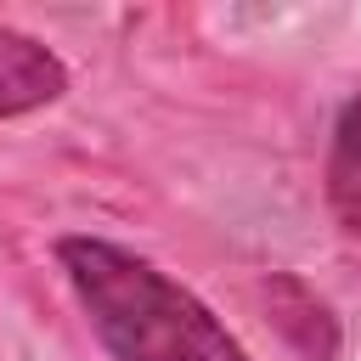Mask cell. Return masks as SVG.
Here are the masks:
<instances>
[{"label": "cell", "mask_w": 361, "mask_h": 361, "mask_svg": "<svg viewBox=\"0 0 361 361\" xmlns=\"http://www.w3.org/2000/svg\"><path fill=\"white\" fill-rule=\"evenodd\" d=\"M56 259L113 361H254L226 322L152 259L107 237H62Z\"/></svg>", "instance_id": "obj_1"}, {"label": "cell", "mask_w": 361, "mask_h": 361, "mask_svg": "<svg viewBox=\"0 0 361 361\" xmlns=\"http://www.w3.org/2000/svg\"><path fill=\"white\" fill-rule=\"evenodd\" d=\"M327 203L350 243H361V90L344 102L327 147Z\"/></svg>", "instance_id": "obj_3"}, {"label": "cell", "mask_w": 361, "mask_h": 361, "mask_svg": "<svg viewBox=\"0 0 361 361\" xmlns=\"http://www.w3.org/2000/svg\"><path fill=\"white\" fill-rule=\"evenodd\" d=\"M62 90H68L62 56H56L45 39H34V34L0 28V118L51 107Z\"/></svg>", "instance_id": "obj_2"}]
</instances>
